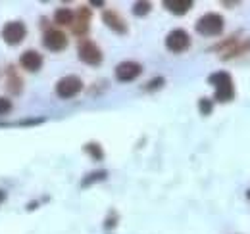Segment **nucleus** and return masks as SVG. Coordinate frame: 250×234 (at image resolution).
<instances>
[{"label": "nucleus", "mask_w": 250, "mask_h": 234, "mask_svg": "<svg viewBox=\"0 0 250 234\" xmlns=\"http://www.w3.org/2000/svg\"><path fill=\"white\" fill-rule=\"evenodd\" d=\"M10 110H12V102L8 98H0V116L8 114Z\"/></svg>", "instance_id": "obj_19"}, {"label": "nucleus", "mask_w": 250, "mask_h": 234, "mask_svg": "<svg viewBox=\"0 0 250 234\" xmlns=\"http://www.w3.org/2000/svg\"><path fill=\"white\" fill-rule=\"evenodd\" d=\"M85 152H87L93 159H96V161H100V159L104 157L102 148H100V144H96V142H89V144H85Z\"/></svg>", "instance_id": "obj_16"}, {"label": "nucleus", "mask_w": 250, "mask_h": 234, "mask_svg": "<svg viewBox=\"0 0 250 234\" xmlns=\"http://www.w3.org/2000/svg\"><path fill=\"white\" fill-rule=\"evenodd\" d=\"M194 27H196V33L202 35V37H219L225 29V20H223L221 14L208 12L196 21Z\"/></svg>", "instance_id": "obj_2"}, {"label": "nucleus", "mask_w": 250, "mask_h": 234, "mask_svg": "<svg viewBox=\"0 0 250 234\" xmlns=\"http://www.w3.org/2000/svg\"><path fill=\"white\" fill-rule=\"evenodd\" d=\"M141 73H143V65L137 63V61H131V59L122 61V63L116 65V79H118L120 83H131V81H135Z\"/></svg>", "instance_id": "obj_6"}, {"label": "nucleus", "mask_w": 250, "mask_h": 234, "mask_svg": "<svg viewBox=\"0 0 250 234\" xmlns=\"http://www.w3.org/2000/svg\"><path fill=\"white\" fill-rule=\"evenodd\" d=\"M247 198H249V202H250V188L247 190Z\"/></svg>", "instance_id": "obj_21"}, {"label": "nucleus", "mask_w": 250, "mask_h": 234, "mask_svg": "<svg viewBox=\"0 0 250 234\" xmlns=\"http://www.w3.org/2000/svg\"><path fill=\"white\" fill-rule=\"evenodd\" d=\"M190 46V35L185 29H173L166 37V48L173 54H181Z\"/></svg>", "instance_id": "obj_3"}, {"label": "nucleus", "mask_w": 250, "mask_h": 234, "mask_svg": "<svg viewBox=\"0 0 250 234\" xmlns=\"http://www.w3.org/2000/svg\"><path fill=\"white\" fill-rule=\"evenodd\" d=\"M106 176H108V173H106V171H94V173H91V175H87L85 178H83L81 186H83V188H87V186H91V184L98 182V180H104Z\"/></svg>", "instance_id": "obj_15"}, {"label": "nucleus", "mask_w": 250, "mask_h": 234, "mask_svg": "<svg viewBox=\"0 0 250 234\" xmlns=\"http://www.w3.org/2000/svg\"><path fill=\"white\" fill-rule=\"evenodd\" d=\"M81 90H83V81L77 75H65L56 83V94L63 100L77 96Z\"/></svg>", "instance_id": "obj_4"}, {"label": "nucleus", "mask_w": 250, "mask_h": 234, "mask_svg": "<svg viewBox=\"0 0 250 234\" xmlns=\"http://www.w3.org/2000/svg\"><path fill=\"white\" fill-rule=\"evenodd\" d=\"M89 23H91V12H89V8H79L77 14H75V18H73V25H71L73 33L83 37L89 31Z\"/></svg>", "instance_id": "obj_10"}, {"label": "nucleus", "mask_w": 250, "mask_h": 234, "mask_svg": "<svg viewBox=\"0 0 250 234\" xmlns=\"http://www.w3.org/2000/svg\"><path fill=\"white\" fill-rule=\"evenodd\" d=\"M150 10H152V4H150V2H135V4H133V14H135L137 18L148 16Z\"/></svg>", "instance_id": "obj_14"}, {"label": "nucleus", "mask_w": 250, "mask_h": 234, "mask_svg": "<svg viewBox=\"0 0 250 234\" xmlns=\"http://www.w3.org/2000/svg\"><path fill=\"white\" fill-rule=\"evenodd\" d=\"M73 18H75V14L69 8H58L54 14V21L58 25H73Z\"/></svg>", "instance_id": "obj_13"}, {"label": "nucleus", "mask_w": 250, "mask_h": 234, "mask_svg": "<svg viewBox=\"0 0 250 234\" xmlns=\"http://www.w3.org/2000/svg\"><path fill=\"white\" fill-rule=\"evenodd\" d=\"M208 83L216 88V100L225 104V102H231L235 98V85H233V77L227 73V71H218V73H212L208 77Z\"/></svg>", "instance_id": "obj_1"}, {"label": "nucleus", "mask_w": 250, "mask_h": 234, "mask_svg": "<svg viewBox=\"0 0 250 234\" xmlns=\"http://www.w3.org/2000/svg\"><path fill=\"white\" fill-rule=\"evenodd\" d=\"M20 63H21V67L27 69V71H39V69L42 67V56H41L39 52H35V50H27V52L21 54Z\"/></svg>", "instance_id": "obj_11"}, {"label": "nucleus", "mask_w": 250, "mask_h": 234, "mask_svg": "<svg viewBox=\"0 0 250 234\" xmlns=\"http://www.w3.org/2000/svg\"><path fill=\"white\" fill-rule=\"evenodd\" d=\"M77 54H79V59L87 65H100L102 63V50L94 44L93 40L85 39L79 42V48H77Z\"/></svg>", "instance_id": "obj_5"}, {"label": "nucleus", "mask_w": 250, "mask_h": 234, "mask_svg": "<svg viewBox=\"0 0 250 234\" xmlns=\"http://www.w3.org/2000/svg\"><path fill=\"white\" fill-rule=\"evenodd\" d=\"M164 77H156V79H152L148 85H146V90H158V88H162L164 87Z\"/></svg>", "instance_id": "obj_18"}, {"label": "nucleus", "mask_w": 250, "mask_h": 234, "mask_svg": "<svg viewBox=\"0 0 250 234\" xmlns=\"http://www.w3.org/2000/svg\"><path fill=\"white\" fill-rule=\"evenodd\" d=\"M25 35H27V29H25V25L23 23H20V21H10V23H6L4 27H2V39L8 42V44H20L23 39H25Z\"/></svg>", "instance_id": "obj_7"}, {"label": "nucleus", "mask_w": 250, "mask_h": 234, "mask_svg": "<svg viewBox=\"0 0 250 234\" xmlns=\"http://www.w3.org/2000/svg\"><path fill=\"white\" fill-rule=\"evenodd\" d=\"M42 44L50 50V52H62L67 46V37L65 33L58 29H48L42 37Z\"/></svg>", "instance_id": "obj_8"}, {"label": "nucleus", "mask_w": 250, "mask_h": 234, "mask_svg": "<svg viewBox=\"0 0 250 234\" xmlns=\"http://www.w3.org/2000/svg\"><path fill=\"white\" fill-rule=\"evenodd\" d=\"M198 112H200L202 116H210V114L214 112V100H210V98H200V100H198Z\"/></svg>", "instance_id": "obj_17"}, {"label": "nucleus", "mask_w": 250, "mask_h": 234, "mask_svg": "<svg viewBox=\"0 0 250 234\" xmlns=\"http://www.w3.org/2000/svg\"><path fill=\"white\" fill-rule=\"evenodd\" d=\"M192 0H164V8L175 16H185L192 8Z\"/></svg>", "instance_id": "obj_12"}, {"label": "nucleus", "mask_w": 250, "mask_h": 234, "mask_svg": "<svg viewBox=\"0 0 250 234\" xmlns=\"http://www.w3.org/2000/svg\"><path fill=\"white\" fill-rule=\"evenodd\" d=\"M102 21L106 23V27H110V29L114 31V33H118V35H125V33H127V23H125V20L118 12H114V10H106V12L102 14Z\"/></svg>", "instance_id": "obj_9"}, {"label": "nucleus", "mask_w": 250, "mask_h": 234, "mask_svg": "<svg viewBox=\"0 0 250 234\" xmlns=\"http://www.w3.org/2000/svg\"><path fill=\"white\" fill-rule=\"evenodd\" d=\"M4 198H6V194H4V190H0V204L4 202Z\"/></svg>", "instance_id": "obj_20"}]
</instances>
